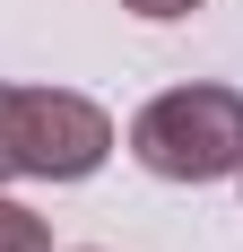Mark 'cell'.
Masks as SVG:
<instances>
[{"label":"cell","instance_id":"277c9868","mask_svg":"<svg viewBox=\"0 0 243 252\" xmlns=\"http://www.w3.org/2000/svg\"><path fill=\"white\" fill-rule=\"evenodd\" d=\"M122 9H130V18H148V26H174V18H191L200 0H122Z\"/></svg>","mask_w":243,"mask_h":252},{"label":"cell","instance_id":"6da1fadb","mask_svg":"<svg viewBox=\"0 0 243 252\" xmlns=\"http://www.w3.org/2000/svg\"><path fill=\"white\" fill-rule=\"evenodd\" d=\"M130 157L156 183H226L243 174V96L217 78L165 87L130 113Z\"/></svg>","mask_w":243,"mask_h":252},{"label":"cell","instance_id":"3957f363","mask_svg":"<svg viewBox=\"0 0 243 252\" xmlns=\"http://www.w3.org/2000/svg\"><path fill=\"white\" fill-rule=\"evenodd\" d=\"M0 252H52V226L26 200H9V191H0Z\"/></svg>","mask_w":243,"mask_h":252},{"label":"cell","instance_id":"7a4b0ae2","mask_svg":"<svg viewBox=\"0 0 243 252\" xmlns=\"http://www.w3.org/2000/svg\"><path fill=\"white\" fill-rule=\"evenodd\" d=\"M9 157L18 183H87L113 157V113L78 87H9Z\"/></svg>","mask_w":243,"mask_h":252},{"label":"cell","instance_id":"5b68a950","mask_svg":"<svg viewBox=\"0 0 243 252\" xmlns=\"http://www.w3.org/2000/svg\"><path fill=\"white\" fill-rule=\"evenodd\" d=\"M0 183H18V157H9V78H0Z\"/></svg>","mask_w":243,"mask_h":252}]
</instances>
